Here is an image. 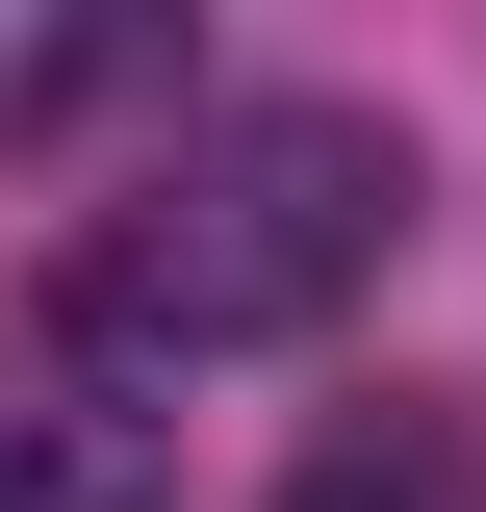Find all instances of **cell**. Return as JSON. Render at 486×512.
Returning a JSON list of instances; mask_svg holds the SVG:
<instances>
[{
	"label": "cell",
	"mask_w": 486,
	"mask_h": 512,
	"mask_svg": "<svg viewBox=\"0 0 486 512\" xmlns=\"http://www.w3.org/2000/svg\"><path fill=\"white\" fill-rule=\"evenodd\" d=\"M180 487V436L128 410V384H77V359H0V512H154Z\"/></svg>",
	"instance_id": "7a4b0ae2"
},
{
	"label": "cell",
	"mask_w": 486,
	"mask_h": 512,
	"mask_svg": "<svg viewBox=\"0 0 486 512\" xmlns=\"http://www.w3.org/2000/svg\"><path fill=\"white\" fill-rule=\"evenodd\" d=\"M384 256H410V128H384V103H205L180 154H154V180L52 256V359L154 410L180 359L333 333Z\"/></svg>",
	"instance_id": "6da1fadb"
},
{
	"label": "cell",
	"mask_w": 486,
	"mask_h": 512,
	"mask_svg": "<svg viewBox=\"0 0 486 512\" xmlns=\"http://www.w3.org/2000/svg\"><path fill=\"white\" fill-rule=\"evenodd\" d=\"M103 103H180V26H0V154H52Z\"/></svg>",
	"instance_id": "3957f363"
},
{
	"label": "cell",
	"mask_w": 486,
	"mask_h": 512,
	"mask_svg": "<svg viewBox=\"0 0 486 512\" xmlns=\"http://www.w3.org/2000/svg\"><path fill=\"white\" fill-rule=\"evenodd\" d=\"M282 512H461V436H435V410H359V436L282 461Z\"/></svg>",
	"instance_id": "277c9868"
}]
</instances>
